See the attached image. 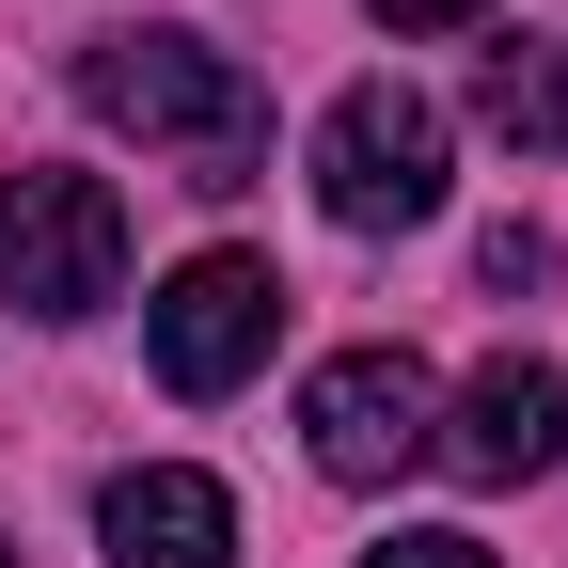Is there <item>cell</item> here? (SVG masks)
<instances>
[{
	"instance_id": "obj_5",
	"label": "cell",
	"mask_w": 568,
	"mask_h": 568,
	"mask_svg": "<svg viewBox=\"0 0 568 568\" xmlns=\"http://www.w3.org/2000/svg\"><path fill=\"white\" fill-rule=\"evenodd\" d=\"M268 332H284V268L268 253H190L159 301H142V347H159L174 395H237L268 364Z\"/></svg>"
},
{
	"instance_id": "obj_2",
	"label": "cell",
	"mask_w": 568,
	"mask_h": 568,
	"mask_svg": "<svg viewBox=\"0 0 568 568\" xmlns=\"http://www.w3.org/2000/svg\"><path fill=\"white\" fill-rule=\"evenodd\" d=\"M126 284V190L111 174H63V159H17L0 174V301L17 316H95Z\"/></svg>"
},
{
	"instance_id": "obj_6",
	"label": "cell",
	"mask_w": 568,
	"mask_h": 568,
	"mask_svg": "<svg viewBox=\"0 0 568 568\" xmlns=\"http://www.w3.org/2000/svg\"><path fill=\"white\" fill-rule=\"evenodd\" d=\"M443 458H458L474 489H537V474L568 458V379L537 364V347L474 364V379H458V410H443Z\"/></svg>"
},
{
	"instance_id": "obj_10",
	"label": "cell",
	"mask_w": 568,
	"mask_h": 568,
	"mask_svg": "<svg viewBox=\"0 0 568 568\" xmlns=\"http://www.w3.org/2000/svg\"><path fill=\"white\" fill-rule=\"evenodd\" d=\"M474 268H489V284H506V301H521V284H552V237H537V222H506V237H489Z\"/></svg>"
},
{
	"instance_id": "obj_8",
	"label": "cell",
	"mask_w": 568,
	"mask_h": 568,
	"mask_svg": "<svg viewBox=\"0 0 568 568\" xmlns=\"http://www.w3.org/2000/svg\"><path fill=\"white\" fill-rule=\"evenodd\" d=\"M474 111H489V142H521V159H568V48H552V32L489 48V63H474Z\"/></svg>"
},
{
	"instance_id": "obj_3",
	"label": "cell",
	"mask_w": 568,
	"mask_h": 568,
	"mask_svg": "<svg viewBox=\"0 0 568 568\" xmlns=\"http://www.w3.org/2000/svg\"><path fill=\"white\" fill-rule=\"evenodd\" d=\"M316 205L347 237H410L443 222V111H426L410 80H347L316 111Z\"/></svg>"
},
{
	"instance_id": "obj_7",
	"label": "cell",
	"mask_w": 568,
	"mask_h": 568,
	"mask_svg": "<svg viewBox=\"0 0 568 568\" xmlns=\"http://www.w3.org/2000/svg\"><path fill=\"white\" fill-rule=\"evenodd\" d=\"M95 537H111V568H237V506H222V474H190V458L111 474Z\"/></svg>"
},
{
	"instance_id": "obj_11",
	"label": "cell",
	"mask_w": 568,
	"mask_h": 568,
	"mask_svg": "<svg viewBox=\"0 0 568 568\" xmlns=\"http://www.w3.org/2000/svg\"><path fill=\"white\" fill-rule=\"evenodd\" d=\"M379 32H458V17H489V0H364Z\"/></svg>"
},
{
	"instance_id": "obj_9",
	"label": "cell",
	"mask_w": 568,
	"mask_h": 568,
	"mask_svg": "<svg viewBox=\"0 0 568 568\" xmlns=\"http://www.w3.org/2000/svg\"><path fill=\"white\" fill-rule=\"evenodd\" d=\"M364 568H506V552H489V537H458V521H395Z\"/></svg>"
},
{
	"instance_id": "obj_4",
	"label": "cell",
	"mask_w": 568,
	"mask_h": 568,
	"mask_svg": "<svg viewBox=\"0 0 568 568\" xmlns=\"http://www.w3.org/2000/svg\"><path fill=\"white\" fill-rule=\"evenodd\" d=\"M301 443L332 489H395L443 458V379L410 364V347H332V364L301 379Z\"/></svg>"
},
{
	"instance_id": "obj_1",
	"label": "cell",
	"mask_w": 568,
	"mask_h": 568,
	"mask_svg": "<svg viewBox=\"0 0 568 568\" xmlns=\"http://www.w3.org/2000/svg\"><path fill=\"white\" fill-rule=\"evenodd\" d=\"M80 111L126 126V142H174L190 190H253V159H268V95L205 32H95L80 48Z\"/></svg>"
},
{
	"instance_id": "obj_12",
	"label": "cell",
	"mask_w": 568,
	"mask_h": 568,
	"mask_svg": "<svg viewBox=\"0 0 568 568\" xmlns=\"http://www.w3.org/2000/svg\"><path fill=\"white\" fill-rule=\"evenodd\" d=\"M0 568H17V537H0Z\"/></svg>"
}]
</instances>
